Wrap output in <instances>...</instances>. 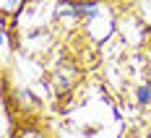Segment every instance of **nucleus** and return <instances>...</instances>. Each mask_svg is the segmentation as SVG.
<instances>
[{
  "label": "nucleus",
  "instance_id": "1",
  "mask_svg": "<svg viewBox=\"0 0 151 138\" xmlns=\"http://www.w3.org/2000/svg\"><path fill=\"white\" fill-rule=\"evenodd\" d=\"M13 138H47V133L39 128V125H24V128L16 130Z\"/></svg>",
  "mask_w": 151,
  "mask_h": 138
},
{
  "label": "nucleus",
  "instance_id": "2",
  "mask_svg": "<svg viewBox=\"0 0 151 138\" xmlns=\"http://www.w3.org/2000/svg\"><path fill=\"white\" fill-rule=\"evenodd\" d=\"M24 3H26V0H0V8H3L5 16H11V13H18V11L24 8Z\"/></svg>",
  "mask_w": 151,
  "mask_h": 138
},
{
  "label": "nucleus",
  "instance_id": "3",
  "mask_svg": "<svg viewBox=\"0 0 151 138\" xmlns=\"http://www.w3.org/2000/svg\"><path fill=\"white\" fill-rule=\"evenodd\" d=\"M136 96H138V102H141V104H149V102H151V86H141Z\"/></svg>",
  "mask_w": 151,
  "mask_h": 138
}]
</instances>
